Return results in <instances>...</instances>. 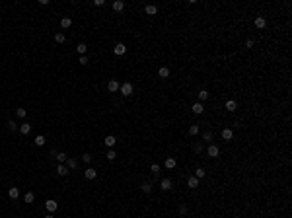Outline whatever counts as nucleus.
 Returning <instances> with one entry per match:
<instances>
[{
  "label": "nucleus",
  "mask_w": 292,
  "mask_h": 218,
  "mask_svg": "<svg viewBox=\"0 0 292 218\" xmlns=\"http://www.w3.org/2000/svg\"><path fill=\"white\" fill-rule=\"evenodd\" d=\"M57 173H59V175H68V167L64 166V164H59V166H57Z\"/></svg>",
  "instance_id": "9"
},
{
  "label": "nucleus",
  "mask_w": 292,
  "mask_h": 218,
  "mask_svg": "<svg viewBox=\"0 0 292 218\" xmlns=\"http://www.w3.org/2000/svg\"><path fill=\"white\" fill-rule=\"evenodd\" d=\"M82 160H84V162H92V156H90V154H84Z\"/></svg>",
  "instance_id": "38"
},
{
  "label": "nucleus",
  "mask_w": 292,
  "mask_h": 218,
  "mask_svg": "<svg viewBox=\"0 0 292 218\" xmlns=\"http://www.w3.org/2000/svg\"><path fill=\"white\" fill-rule=\"evenodd\" d=\"M187 185H189L191 189H197V187H199V179H197V177H189V179H187Z\"/></svg>",
  "instance_id": "15"
},
{
  "label": "nucleus",
  "mask_w": 292,
  "mask_h": 218,
  "mask_svg": "<svg viewBox=\"0 0 292 218\" xmlns=\"http://www.w3.org/2000/svg\"><path fill=\"white\" fill-rule=\"evenodd\" d=\"M119 90H121V93H123V96H130V93H133V84H130V82L121 84Z\"/></svg>",
  "instance_id": "1"
},
{
  "label": "nucleus",
  "mask_w": 292,
  "mask_h": 218,
  "mask_svg": "<svg viewBox=\"0 0 292 218\" xmlns=\"http://www.w3.org/2000/svg\"><path fill=\"white\" fill-rule=\"evenodd\" d=\"M150 172H152V175L154 177H160V166H158V164H152V166H150Z\"/></svg>",
  "instance_id": "19"
},
{
  "label": "nucleus",
  "mask_w": 292,
  "mask_h": 218,
  "mask_svg": "<svg viewBox=\"0 0 292 218\" xmlns=\"http://www.w3.org/2000/svg\"><path fill=\"white\" fill-rule=\"evenodd\" d=\"M222 138L224 140H232L234 138V130L232 129H224L222 130Z\"/></svg>",
  "instance_id": "13"
},
{
  "label": "nucleus",
  "mask_w": 292,
  "mask_h": 218,
  "mask_svg": "<svg viewBox=\"0 0 292 218\" xmlns=\"http://www.w3.org/2000/svg\"><path fill=\"white\" fill-rule=\"evenodd\" d=\"M45 206H47V210H49V212H55L57 209H59V204H57V201H53V199H49L45 203Z\"/></svg>",
  "instance_id": "5"
},
{
  "label": "nucleus",
  "mask_w": 292,
  "mask_h": 218,
  "mask_svg": "<svg viewBox=\"0 0 292 218\" xmlns=\"http://www.w3.org/2000/svg\"><path fill=\"white\" fill-rule=\"evenodd\" d=\"M76 166H78V162H76L74 158H68V160H66V167H68V169H74Z\"/></svg>",
  "instance_id": "24"
},
{
  "label": "nucleus",
  "mask_w": 292,
  "mask_h": 218,
  "mask_svg": "<svg viewBox=\"0 0 292 218\" xmlns=\"http://www.w3.org/2000/svg\"><path fill=\"white\" fill-rule=\"evenodd\" d=\"M187 212V206H185V204H181V206H179V214H185Z\"/></svg>",
  "instance_id": "39"
},
{
  "label": "nucleus",
  "mask_w": 292,
  "mask_h": 218,
  "mask_svg": "<svg viewBox=\"0 0 292 218\" xmlns=\"http://www.w3.org/2000/svg\"><path fill=\"white\" fill-rule=\"evenodd\" d=\"M113 51H115V55H125V53H127V47H125V43H117Z\"/></svg>",
  "instance_id": "7"
},
{
  "label": "nucleus",
  "mask_w": 292,
  "mask_h": 218,
  "mask_svg": "<svg viewBox=\"0 0 292 218\" xmlns=\"http://www.w3.org/2000/svg\"><path fill=\"white\" fill-rule=\"evenodd\" d=\"M191 109H193L195 115H203V111H204V107H203V103H201V101L193 103V107H191Z\"/></svg>",
  "instance_id": "4"
},
{
  "label": "nucleus",
  "mask_w": 292,
  "mask_h": 218,
  "mask_svg": "<svg viewBox=\"0 0 292 218\" xmlns=\"http://www.w3.org/2000/svg\"><path fill=\"white\" fill-rule=\"evenodd\" d=\"M119 86H121V84L117 82V80H109V82H107V90H109V92H117Z\"/></svg>",
  "instance_id": "8"
},
{
  "label": "nucleus",
  "mask_w": 292,
  "mask_h": 218,
  "mask_svg": "<svg viewBox=\"0 0 292 218\" xmlns=\"http://www.w3.org/2000/svg\"><path fill=\"white\" fill-rule=\"evenodd\" d=\"M70 25H72V20H70V18H66V16H64V18L60 20V28H62V29H68Z\"/></svg>",
  "instance_id": "14"
},
{
  "label": "nucleus",
  "mask_w": 292,
  "mask_h": 218,
  "mask_svg": "<svg viewBox=\"0 0 292 218\" xmlns=\"http://www.w3.org/2000/svg\"><path fill=\"white\" fill-rule=\"evenodd\" d=\"M8 129L10 130H16V123H14V121H8Z\"/></svg>",
  "instance_id": "37"
},
{
  "label": "nucleus",
  "mask_w": 292,
  "mask_h": 218,
  "mask_svg": "<svg viewBox=\"0 0 292 218\" xmlns=\"http://www.w3.org/2000/svg\"><path fill=\"white\" fill-rule=\"evenodd\" d=\"M226 109H228V111H236V109H238V103L234 101V99H228V101H226Z\"/></svg>",
  "instance_id": "18"
},
{
  "label": "nucleus",
  "mask_w": 292,
  "mask_h": 218,
  "mask_svg": "<svg viewBox=\"0 0 292 218\" xmlns=\"http://www.w3.org/2000/svg\"><path fill=\"white\" fill-rule=\"evenodd\" d=\"M210 138H212V133H210V130H207V133L203 135V140H210Z\"/></svg>",
  "instance_id": "36"
},
{
  "label": "nucleus",
  "mask_w": 292,
  "mask_h": 218,
  "mask_svg": "<svg viewBox=\"0 0 292 218\" xmlns=\"http://www.w3.org/2000/svg\"><path fill=\"white\" fill-rule=\"evenodd\" d=\"M29 130H31V125H29V123H22L20 133H22V135H29Z\"/></svg>",
  "instance_id": "17"
},
{
  "label": "nucleus",
  "mask_w": 292,
  "mask_h": 218,
  "mask_svg": "<svg viewBox=\"0 0 292 218\" xmlns=\"http://www.w3.org/2000/svg\"><path fill=\"white\" fill-rule=\"evenodd\" d=\"M207 154H209L210 158H218L220 150H218V146H216V144H210V146H209V150H207Z\"/></svg>",
  "instance_id": "2"
},
{
  "label": "nucleus",
  "mask_w": 292,
  "mask_h": 218,
  "mask_svg": "<svg viewBox=\"0 0 292 218\" xmlns=\"http://www.w3.org/2000/svg\"><path fill=\"white\" fill-rule=\"evenodd\" d=\"M55 41H57V43H64V41H66L64 33H60V31H59V33H57V35H55Z\"/></svg>",
  "instance_id": "29"
},
{
  "label": "nucleus",
  "mask_w": 292,
  "mask_h": 218,
  "mask_svg": "<svg viewBox=\"0 0 292 218\" xmlns=\"http://www.w3.org/2000/svg\"><path fill=\"white\" fill-rule=\"evenodd\" d=\"M123 8H125V2H121V0H117V2H113V10H115V12H121Z\"/></svg>",
  "instance_id": "23"
},
{
  "label": "nucleus",
  "mask_w": 292,
  "mask_h": 218,
  "mask_svg": "<svg viewBox=\"0 0 292 218\" xmlns=\"http://www.w3.org/2000/svg\"><path fill=\"white\" fill-rule=\"evenodd\" d=\"M172 187H173L172 179H167V177H166V179H162V181H160V189H162V191H170Z\"/></svg>",
  "instance_id": "3"
},
{
  "label": "nucleus",
  "mask_w": 292,
  "mask_h": 218,
  "mask_svg": "<svg viewBox=\"0 0 292 218\" xmlns=\"http://www.w3.org/2000/svg\"><path fill=\"white\" fill-rule=\"evenodd\" d=\"M140 189H142V191H144V193H150V191H152V185H150L148 181H144L142 185H140Z\"/></svg>",
  "instance_id": "25"
},
{
  "label": "nucleus",
  "mask_w": 292,
  "mask_h": 218,
  "mask_svg": "<svg viewBox=\"0 0 292 218\" xmlns=\"http://www.w3.org/2000/svg\"><path fill=\"white\" fill-rule=\"evenodd\" d=\"M189 135H191V136L199 135V125H191V127H189Z\"/></svg>",
  "instance_id": "27"
},
{
  "label": "nucleus",
  "mask_w": 292,
  "mask_h": 218,
  "mask_svg": "<svg viewBox=\"0 0 292 218\" xmlns=\"http://www.w3.org/2000/svg\"><path fill=\"white\" fill-rule=\"evenodd\" d=\"M265 25H267V20L263 18V16H259V18H255V28H259V29H263Z\"/></svg>",
  "instance_id": "11"
},
{
  "label": "nucleus",
  "mask_w": 292,
  "mask_h": 218,
  "mask_svg": "<svg viewBox=\"0 0 292 218\" xmlns=\"http://www.w3.org/2000/svg\"><path fill=\"white\" fill-rule=\"evenodd\" d=\"M8 195H10V199H18V197H20V189H18V187H10Z\"/></svg>",
  "instance_id": "16"
},
{
  "label": "nucleus",
  "mask_w": 292,
  "mask_h": 218,
  "mask_svg": "<svg viewBox=\"0 0 292 218\" xmlns=\"http://www.w3.org/2000/svg\"><path fill=\"white\" fill-rule=\"evenodd\" d=\"M84 177H86V179H96V177H97V172L93 169V167H88V169L84 172Z\"/></svg>",
  "instance_id": "6"
},
{
  "label": "nucleus",
  "mask_w": 292,
  "mask_h": 218,
  "mask_svg": "<svg viewBox=\"0 0 292 218\" xmlns=\"http://www.w3.org/2000/svg\"><path fill=\"white\" fill-rule=\"evenodd\" d=\"M76 51H78V55L82 56L84 53L88 51V45H86V43H78V47H76Z\"/></svg>",
  "instance_id": "20"
},
{
  "label": "nucleus",
  "mask_w": 292,
  "mask_h": 218,
  "mask_svg": "<svg viewBox=\"0 0 292 218\" xmlns=\"http://www.w3.org/2000/svg\"><path fill=\"white\" fill-rule=\"evenodd\" d=\"M103 142H105V146H107V148H111V146H115L117 138H115L113 135H109V136H105V140H103Z\"/></svg>",
  "instance_id": "12"
},
{
  "label": "nucleus",
  "mask_w": 292,
  "mask_h": 218,
  "mask_svg": "<svg viewBox=\"0 0 292 218\" xmlns=\"http://www.w3.org/2000/svg\"><path fill=\"white\" fill-rule=\"evenodd\" d=\"M55 158L59 160V164H64L66 160H68V156H66L64 152H59V154H55Z\"/></svg>",
  "instance_id": "22"
},
{
  "label": "nucleus",
  "mask_w": 292,
  "mask_h": 218,
  "mask_svg": "<svg viewBox=\"0 0 292 218\" xmlns=\"http://www.w3.org/2000/svg\"><path fill=\"white\" fill-rule=\"evenodd\" d=\"M35 144H37V146H43V144H45V136H43V135L35 136Z\"/></svg>",
  "instance_id": "33"
},
{
  "label": "nucleus",
  "mask_w": 292,
  "mask_h": 218,
  "mask_svg": "<svg viewBox=\"0 0 292 218\" xmlns=\"http://www.w3.org/2000/svg\"><path fill=\"white\" fill-rule=\"evenodd\" d=\"M45 218H55V216H53V214H47V216Z\"/></svg>",
  "instance_id": "41"
},
{
  "label": "nucleus",
  "mask_w": 292,
  "mask_h": 218,
  "mask_svg": "<svg viewBox=\"0 0 292 218\" xmlns=\"http://www.w3.org/2000/svg\"><path fill=\"white\" fill-rule=\"evenodd\" d=\"M164 166H166L167 169H173V167L177 166V160H175V158H166V162H164Z\"/></svg>",
  "instance_id": "10"
},
{
  "label": "nucleus",
  "mask_w": 292,
  "mask_h": 218,
  "mask_svg": "<svg viewBox=\"0 0 292 218\" xmlns=\"http://www.w3.org/2000/svg\"><path fill=\"white\" fill-rule=\"evenodd\" d=\"M246 47H253V39H247V41H246Z\"/></svg>",
  "instance_id": "40"
},
{
  "label": "nucleus",
  "mask_w": 292,
  "mask_h": 218,
  "mask_svg": "<svg viewBox=\"0 0 292 218\" xmlns=\"http://www.w3.org/2000/svg\"><path fill=\"white\" fill-rule=\"evenodd\" d=\"M78 62H80V64H82V66H88V64H90V59H88V56H86V55H82V56H80V59H78Z\"/></svg>",
  "instance_id": "30"
},
{
  "label": "nucleus",
  "mask_w": 292,
  "mask_h": 218,
  "mask_svg": "<svg viewBox=\"0 0 292 218\" xmlns=\"http://www.w3.org/2000/svg\"><path fill=\"white\" fill-rule=\"evenodd\" d=\"M158 76H160V78H167V76H170V68L162 66V68L158 70Z\"/></svg>",
  "instance_id": "21"
},
{
  "label": "nucleus",
  "mask_w": 292,
  "mask_h": 218,
  "mask_svg": "<svg viewBox=\"0 0 292 218\" xmlns=\"http://www.w3.org/2000/svg\"><path fill=\"white\" fill-rule=\"evenodd\" d=\"M207 98H209V92H207V90H201V92H199V101L203 103Z\"/></svg>",
  "instance_id": "26"
},
{
  "label": "nucleus",
  "mask_w": 292,
  "mask_h": 218,
  "mask_svg": "<svg viewBox=\"0 0 292 218\" xmlns=\"http://www.w3.org/2000/svg\"><path fill=\"white\" fill-rule=\"evenodd\" d=\"M115 158H117V152H113V150H109V152H107V160L111 162V160H115Z\"/></svg>",
  "instance_id": "35"
},
{
  "label": "nucleus",
  "mask_w": 292,
  "mask_h": 218,
  "mask_svg": "<svg viewBox=\"0 0 292 218\" xmlns=\"http://www.w3.org/2000/svg\"><path fill=\"white\" fill-rule=\"evenodd\" d=\"M156 12H158V8H156V6H152V4H150V6H146V14H148V16H154Z\"/></svg>",
  "instance_id": "28"
},
{
  "label": "nucleus",
  "mask_w": 292,
  "mask_h": 218,
  "mask_svg": "<svg viewBox=\"0 0 292 218\" xmlns=\"http://www.w3.org/2000/svg\"><path fill=\"white\" fill-rule=\"evenodd\" d=\"M23 201H25V203H33V201H35V195H33V193H25Z\"/></svg>",
  "instance_id": "32"
},
{
  "label": "nucleus",
  "mask_w": 292,
  "mask_h": 218,
  "mask_svg": "<svg viewBox=\"0 0 292 218\" xmlns=\"http://www.w3.org/2000/svg\"><path fill=\"white\" fill-rule=\"evenodd\" d=\"M16 115L20 117V119H23V117L28 115V111H25V109H23V107H20V109H16Z\"/></svg>",
  "instance_id": "31"
},
{
  "label": "nucleus",
  "mask_w": 292,
  "mask_h": 218,
  "mask_svg": "<svg viewBox=\"0 0 292 218\" xmlns=\"http://www.w3.org/2000/svg\"><path fill=\"white\" fill-rule=\"evenodd\" d=\"M195 177H197V179H203V177H204V169H203V167H199V169L195 172Z\"/></svg>",
  "instance_id": "34"
}]
</instances>
